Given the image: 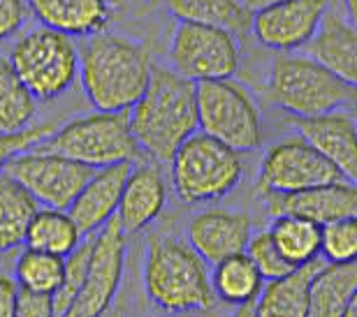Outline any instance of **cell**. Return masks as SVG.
I'll return each instance as SVG.
<instances>
[{"label":"cell","instance_id":"cell-11","mask_svg":"<svg viewBox=\"0 0 357 317\" xmlns=\"http://www.w3.org/2000/svg\"><path fill=\"white\" fill-rule=\"evenodd\" d=\"M93 171L96 169L86 164L31 148L14 155L5 164L3 174L14 178L38 204L68 211L84 183L93 176Z\"/></svg>","mask_w":357,"mask_h":317},{"label":"cell","instance_id":"cell-27","mask_svg":"<svg viewBox=\"0 0 357 317\" xmlns=\"http://www.w3.org/2000/svg\"><path fill=\"white\" fill-rule=\"evenodd\" d=\"M38 201L14 178L0 174V255L24 243L28 222L38 211Z\"/></svg>","mask_w":357,"mask_h":317},{"label":"cell","instance_id":"cell-28","mask_svg":"<svg viewBox=\"0 0 357 317\" xmlns=\"http://www.w3.org/2000/svg\"><path fill=\"white\" fill-rule=\"evenodd\" d=\"M35 114L38 100L21 84L10 59L0 54V134H14L31 127Z\"/></svg>","mask_w":357,"mask_h":317},{"label":"cell","instance_id":"cell-41","mask_svg":"<svg viewBox=\"0 0 357 317\" xmlns=\"http://www.w3.org/2000/svg\"><path fill=\"white\" fill-rule=\"evenodd\" d=\"M344 317H357V301H355V299L351 301V304H348V308H346Z\"/></svg>","mask_w":357,"mask_h":317},{"label":"cell","instance_id":"cell-16","mask_svg":"<svg viewBox=\"0 0 357 317\" xmlns=\"http://www.w3.org/2000/svg\"><path fill=\"white\" fill-rule=\"evenodd\" d=\"M167 206V185L158 162L132 164L126 178L123 192L116 208V222L126 236L146 229Z\"/></svg>","mask_w":357,"mask_h":317},{"label":"cell","instance_id":"cell-7","mask_svg":"<svg viewBox=\"0 0 357 317\" xmlns=\"http://www.w3.org/2000/svg\"><path fill=\"white\" fill-rule=\"evenodd\" d=\"M7 59L35 100L63 95L79 75V49L75 40L47 26L21 35Z\"/></svg>","mask_w":357,"mask_h":317},{"label":"cell","instance_id":"cell-3","mask_svg":"<svg viewBox=\"0 0 357 317\" xmlns=\"http://www.w3.org/2000/svg\"><path fill=\"white\" fill-rule=\"evenodd\" d=\"M142 287L149 304L167 315L206 313L216 306L206 262L174 236H149Z\"/></svg>","mask_w":357,"mask_h":317},{"label":"cell","instance_id":"cell-32","mask_svg":"<svg viewBox=\"0 0 357 317\" xmlns=\"http://www.w3.org/2000/svg\"><path fill=\"white\" fill-rule=\"evenodd\" d=\"M244 253L255 264L260 278L267 280V283H271V280H278V278H285V276H290V273L295 271V266H292L288 259L278 253V248L274 246V241H271L267 229H265V232L251 234V239H248Z\"/></svg>","mask_w":357,"mask_h":317},{"label":"cell","instance_id":"cell-30","mask_svg":"<svg viewBox=\"0 0 357 317\" xmlns=\"http://www.w3.org/2000/svg\"><path fill=\"white\" fill-rule=\"evenodd\" d=\"M93 241H96V234L84 236L79 246L66 257L61 285L56 287V292L52 294L56 317H61L70 306H73V301L77 299V294L82 290L84 278H86V271H89L91 255H93Z\"/></svg>","mask_w":357,"mask_h":317},{"label":"cell","instance_id":"cell-38","mask_svg":"<svg viewBox=\"0 0 357 317\" xmlns=\"http://www.w3.org/2000/svg\"><path fill=\"white\" fill-rule=\"evenodd\" d=\"M230 317H255L253 304H246V306H237V308H234V313H232Z\"/></svg>","mask_w":357,"mask_h":317},{"label":"cell","instance_id":"cell-25","mask_svg":"<svg viewBox=\"0 0 357 317\" xmlns=\"http://www.w3.org/2000/svg\"><path fill=\"white\" fill-rule=\"evenodd\" d=\"M269 236L288 262L299 269L320 257V225L299 218V215H274L269 225Z\"/></svg>","mask_w":357,"mask_h":317},{"label":"cell","instance_id":"cell-13","mask_svg":"<svg viewBox=\"0 0 357 317\" xmlns=\"http://www.w3.org/2000/svg\"><path fill=\"white\" fill-rule=\"evenodd\" d=\"M327 12V0H283L253 12L251 33L262 47L290 54L313 38Z\"/></svg>","mask_w":357,"mask_h":317},{"label":"cell","instance_id":"cell-39","mask_svg":"<svg viewBox=\"0 0 357 317\" xmlns=\"http://www.w3.org/2000/svg\"><path fill=\"white\" fill-rule=\"evenodd\" d=\"M98 317H126V313H123V308H121V306H109L102 315H98Z\"/></svg>","mask_w":357,"mask_h":317},{"label":"cell","instance_id":"cell-12","mask_svg":"<svg viewBox=\"0 0 357 317\" xmlns=\"http://www.w3.org/2000/svg\"><path fill=\"white\" fill-rule=\"evenodd\" d=\"M126 239L128 236L121 232L116 218H112L102 229H98L84 285L73 306L61 317H98L114 306L126 271Z\"/></svg>","mask_w":357,"mask_h":317},{"label":"cell","instance_id":"cell-15","mask_svg":"<svg viewBox=\"0 0 357 317\" xmlns=\"http://www.w3.org/2000/svg\"><path fill=\"white\" fill-rule=\"evenodd\" d=\"M262 199L271 218L290 213L316 222L320 227L357 215V190L351 181L316 185V188L290 194H265Z\"/></svg>","mask_w":357,"mask_h":317},{"label":"cell","instance_id":"cell-36","mask_svg":"<svg viewBox=\"0 0 357 317\" xmlns=\"http://www.w3.org/2000/svg\"><path fill=\"white\" fill-rule=\"evenodd\" d=\"M19 285L17 280L0 271V317H14V304H17Z\"/></svg>","mask_w":357,"mask_h":317},{"label":"cell","instance_id":"cell-10","mask_svg":"<svg viewBox=\"0 0 357 317\" xmlns=\"http://www.w3.org/2000/svg\"><path fill=\"white\" fill-rule=\"evenodd\" d=\"M337 181H346L344 174L309 141L299 134H290L271 144L262 157L258 194H290Z\"/></svg>","mask_w":357,"mask_h":317},{"label":"cell","instance_id":"cell-8","mask_svg":"<svg viewBox=\"0 0 357 317\" xmlns=\"http://www.w3.org/2000/svg\"><path fill=\"white\" fill-rule=\"evenodd\" d=\"M197 127L232 150H253L262 144L260 109L244 86L234 79L195 84Z\"/></svg>","mask_w":357,"mask_h":317},{"label":"cell","instance_id":"cell-37","mask_svg":"<svg viewBox=\"0 0 357 317\" xmlns=\"http://www.w3.org/2000/svg\"><path fill=\"white\" fill-rule=\"evenodd\" d=\"M276 3H283V0H241V5H244L251 14L258 10H265L269 5H276Z\"/></svg>","mask_w":357,"mask_h":317},{"label":"cell","instance_id":"cell-4","mask_svg":"<svg viewBox=\"0 0 357 317\" xmlns=\"http://www.w3.org/2000/svg\"><path fill=\"white\" fill-rule=\"evenodd\" d=\"M33 148L56 153L91 169L112 167L119 162H137V146L128 121V111H96L68 121Z\"/></svg>","mask_w":357,"mask_h":317},{"label":"cell","instance_id":"cell-2","mask_svg":"<svg viewBox=\"0 0 357 317\" xmlns=\"http://www.w3.org/2000/svg\"><path fill=\"white\" fill-rule=\"evenodd\" d=\"M128 121L142 153L155 162H169L176 148L197 132L195 84L169 68H153Z\"/></svg>","mask_w":357,"mask_h":317},{"label":"cell","instance_id":"cell-21","mask_svg":"<svg viewBox=\"0 0 357 317\" xmlns=\"http://www.w3.org/2000/svg\"><path fill=\"white\" fill-rule=\"evenodd\" d=\"M357 297V264H325L309 283L306 317H344L348 304Z\"/></svg>","mask_w":357,"mask_h":317},{"label":"cell","instance_id":"cell-26","mask_svg":"<svg viewBox=\"0 0 357 317\" xmlns=\"http://www.w3.org/2000/svg\"><path fill=\"white\" fill-rule=\"evenodd\" d=\"M262 285H265V280L260 278L258 269H255V264L248 259L246 253L232 255L213 266V294H216V299L225 301V304L234 308L255 304L258 294L262 292Z\"/></svg>","mask_w":357,"mask_h":317},{"label":"cell","instance_id":"cell-35","mask_svg":"<svg viewBox=\"0 0 357 317\" xmlns=\"http://www.w3.org/2000/svg\"><path fill=\"white\" fill-rule=\"evenodd\" d=\"M26 0H0V40H7L26 24Z\"/></svg>","mask_w":357,"mask_h":317},{"label":"cell","instance_id":"cell-5","mask_svg":"<svg viewBox=\"0 0 357 317\" xmlns=\"http://www.w3.org/2000/svg\"><path fill=\"white\" fill-rule=\"evenodd\" d=\"M267 98L295 118H311L353 107L355 86L332 75L309 56L281 54L271 63Z\"/></svg>","mask_w":357,"mask_h":317},{"label":"cell","instance_id":"cell-24","mask_svg":"<svg viewBox=\"0 0 357 317\" xmlns=\"http://www.w3.org/2000/svg\"><path fill=\"white\" fill-rule=\"evenodd\" d=\"M84 234L75 220L70 218L68 211L61 208H38L35 215L28 222L26 229V248L42 250V253H52L59 257H68L73 250L79 246Z\"/></svg>","mask_w":357,"mask_h":317},{"label":"cell","instance_id":"cell-6","mask_svg":"<svg viewBox=\"0 0 357 317\" xmlns=\"http://www.w3.org/2000/svg\"><path fill=\"white\" fill-rule=\"evenodd\" d=\"M172 188L183 204H213L225 199L244 176L237 150L202 132H192L169 160Z\"/></svg>","mask_w":357,"mask_h":317},{"label":"cell","instance_id":"cell-40","mask_svg":"<svg viewBox=\"0 0 357 317\" xmlns=\"http://www.w3.org/2000/svg\"><path fill=\"white\" fill-rule=\"evenodd\" d=\"M348 14H351V19H355V12H357V0H344Z\"/></svg>","mask_w":357,"mask_h":317},{"label":"cell","instance_id":"cell-22","mask_svg":"<svg viewBox=\"0 0 357 317\" xmlns=\"http://www.w3.org/2000/svg\"><path fill=\"white\" fill-rule=\"evenodd\" d=\"M320 266L323 259L299 266L285 278L271 280L262 285L253 304L255 317H306V304H309V283Z\"/></svg>","mask_w":357,"mask_h":317},{"label":"cell","instance_id":"cell-20","mask_svg":"<svg viewBox=\"0 0 357 317\" xmlns=\"http://www.w3.org/2000/svg\"><path fill=\"white\" fill-rule=\"evenodd\" d=\"M42 26L70 38H91L112 21L109 0H26Z\"/></svg>","mask_w":357,"mask_h":317},{"label":"cell","instance_id":"cell-33","mask_svg":"<svg viewBox=\"0 0 357 317\" xmlns=\"http://www.w3.org/2000/svg\"><path fill=\"white\" fill-rule=\"evenodd\" d=\"M56 130L54 123H40V125H31L21 132L14 134H0V174H3L5 164L12 160L17 153H24V150H31L35 144H40L42 139H47Z\"/></svg>","mask_w":357,"mask_h":317},{"label":"cell","instance_id":"cell-17","mask_svg":"<svg viewBox=\"0 0 357 317\" xmlns=\"http://www.w3.org/2000/svg\"><path fill=\"white\" fill-rule=\"evenodd\" d=\"M295 127L320 155H325L346 181L357 178V130L353 114L337 109L311 118H295Z\"/></svg>","mask_w":357,"mask_h":317},{"label":"cell","instance_id":"cell-14","mask_svg":"<svg viewBox=\"0 0 357 317\" xmlns=\"http://www.w3.org/2000/svg\"><path fill=\"white\" fill-rule=\"evenodd\" d=\"M253 234V222L244 211L230 208H206L192 215L185 229V243L204 259L216 266L223 259L239 255L246 250V243Z\"/></svg>","mask_w":357,"mask_h":317},{"label":"cell","instance_id":"cell-18","mask_svg":"<svg viewBox=\"0 0 357 317\" xmlns=\"http://www.w3.org/2000/svg\"><path fill=\"white\" fill-rule=\"evenodd\" d=\"M132 164L135 162H119L112 167L96 169L93 176L84 183V188L68 208L70 218L75 220V225L79 227L84 236L96 234L116 215L121 192H123Z\"/></svg>","mask_w":357,"mask_h":317},{"label":"cell","instance_id":"cell-34","mask_svg":"<svg viewBox=\"0 0 357 317\" xmlns=\"http://www.w3.org/2000/svg\"><path fill=\"white\" fill-rule=\"evenodd\" d=\"M14 317H56L52 294L21 290L17 294V304H14Z\"/></svg>","mask_w":357,"mask_h":317},{"label":"cell","instance_id":"cell-9","mask_svg":"<svg viewBox=\"0 0 357 317\" xmlns=\"http://www.w3.org/2000/svg\"><path fill=\"white\" fill-rule=\"evenodd\" d=\"M241 49L237 35L223 28L181 24L178 21L169 40V65L178 77L190 84L232 79L239 70Z\"/></svg>","mask_w":357,"mask_h":317},{"label":"cell","instance_id":"cell-19","mask_svg":"<svg viewBox=\"0 0 357 317\" xmlns=\"http://www.w3.org/2000/svg\"><path fill=\"white\" fill-rule=\"evenodd\" d=\"M304 52L332 75L351 86L357 84V33L341 14L332 10L323 14L313 38L304 45Z\"/></svg>","mask_w":357,"mask_h":317},{"label":"cell","instance_id":"cell-29","mask_svg":"<svg viewBox=\"0 0 357 317\" xmlns=\"http://www.w3.org/2000/svg\"><path fill=\"white\" fill-rule=\"evenodd\" d=\"M63 266H66V257L26 248L14 264V280L21 290L54 294L61 285Z\"/></svg>","mask_w":357,"mask_h":317},{"label":"cell","instance_id":"cell-1","mask_svg":"<svg viewBox=\"0 0 357 317\" xmlns=\"http://www.w3.org/2000/svg\"><path fill=\"white\" fill-rule=\"evenodd\" d=\"M151 54L144 42L116 33H96L79 49V77L98 111H130L151 77Z\"/></svg>","mask_w":357,"mask_h":317},{"label":"cell","instance_id":"cell-31","mask_svg":"<svg viewBox=\"0 0 357 317\" xmlns=\"http://www.w3.org/2000/svg\"><path fill=\"white\" fill-rule=\"evenodd\" d=\"M320 255L325 264H346L357 257V220L344 218L320 227Z\"/></svg>","mask_w":357,"mask_h":317},{"label":"cell","instance_id":"cell-23","mask_svg":"<svg viewBox=\"0 0 357 317\" xmlns=\"http://www.w3.org/2000/svg\"><path fill=\"white\" fill-rule=\"evenodd\" d=\"M165 5L181 24L223 28L237 38L251 31L253 14L241 0H165Z\"/></svg>","mask_w":357,"mask_h":317}]
</instances>
